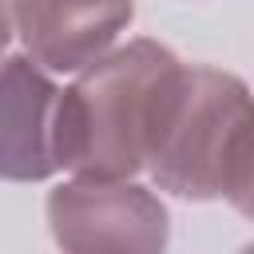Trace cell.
I'll return each mask as SVG.
<instances>
[{"mask_svg":"<svg viewBox=\"0 0 254 254\" xmlns=\"http://www.w3.org/2000/svg\"><path fill=\"white\" fill-rule=\"evenodd\" d=\"M183 64L155 40L95 60L56 107V159L79 179H131L151 163Z\"/></svg>","mask_w":254,"mask_h":254,"instance_id":"cell-1","label":"cell"},{"mask_svg":"<svg viewBox=\"0 0 254 254\" xmlns=\"http://www.w3.org/2000/svg\"><path fill=\"white\" fill-rule=\"evenodd\" d=\"M250 131L254 95L238 75L218 67H183L147 171L159 190L179 198H226V183Z\"/></svg>","mask_w":254,"mask_h":254,"instance_id":"cell-2","label":"cell"},{"mask_svg":"<svg viewBox=\"0 0 254 254\" xmlns=\"http://www.w3.org/2000/svg\"><path fill=\"white\" fill-rule=\"evenodd\" d=\"M48 222L64 250H163L167 206L127 179H75L48 194Z\"/></svg>","mask_w":254,"mask_h":254,"instance_id":"cell-3","label":"cell"},{"mask_svg":"<svg viewBox=\"0 0 254 254\" xmlns=\"http://www.w3.org/2000/svg\"><path fill=\"white\" fill-rule=\"evenodd\" d=\"M131 16L135 0H4V40L20 36L48 71H79L107 56Z\"/></svg>","mask_w":254,"mask_h":254,"instance_id":"cell-4","label":"cell"},{"mask_svg":"<svg viewBox=\"0 0 254 254\" xmlns=\"http://www.w3.org/2000/svg\"><path fill=\"white\" fill-rule=\"evenodd\" d=\"M60 91L28 56L4 60V179L40 183L60 171L56 159Z\"/></svg>","mask_w":254,"mask_h":254,"instance_id":"cell-5","label":"cell"},{"mask_svg":"<svg viewBox=\"0 0 254 254\" xmlns=\"http://www.w3.org/2000/svg\"><path fill=\"white\" fill-rule=\"evenodd\" d=\"M226 202L238 214L254 218V131H250V139H246V147H242V155L234 163V175L226 183Z\"/></svg>","mask_w":254,"mask_h":254,"instance_id":"cell-6","label":"cell"}]
</instances>
